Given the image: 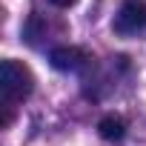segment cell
I'll return each instance as SVG.
<instances>
[{
  "instance_id": "cell-1",
  "label": "cell",
  "mask_w": 146,
  "mask_h": 146,
  "mask_svg": "<svg viewBox=\"0 0 146 146\" xmlns=\"http://www.w3.org/2000/svg\"><path fill=\"white\" fill-rule=\"evenodd\" d=\"M35 92V75L29 72V66H23L20 60H3L0 63V103H3V120L0 126H9L15 117V106L23 103L29 95Z\"/></svg>"
},
{
  "instance_id": "cell-2",
  "label": "cell",
  "mask_w": 146,
  "mask_h": 146,
  "mask_svg": "<svg viewBox=\"0 0 146 146\" xmlns=\"http://www.w3.org/2000/svg\"><path fill=\"white\" fill-rule=\"evenodd\" d=\"M112 29L123 37L129 35H137L146 29V3L143 0H123L115 20H112Z\"/></svg>"
},
{
  "instance_id": "cell-3",
  "label": "cell",
  "mask_w": 146,
  "mask_h": 146,
  "mask_svg": "<svg viewBox=\"0 0 146 146\" xmlns=\"http://www.w3.org/2000/svg\"><path fill=\"white\" fill-rule=\"evenodd\" d=\"M49 60H52V66L57 72H80V69L89 66L92 57L83 49H78V46H57V49H52Z\"/></svg>"
},
{
  "instance_id": "cell-4",
  "label": "cell",
  "mask_w": 146,
  "mask_h": 146,
  "mask_svg": "<svg viewBox=\"0 0 146 146\" xmlns=\"http://www.w3.org/2000/svg\"><path fill=\"white\" fill-rule=\"evenodd\" d=\"M98 129H100V137H103V140H120V137L126 135V120H123L120 115H106V117L98 123Z\"/></svg>"
},
{
  "instance_id": "cell-5",
  "label": "cell",
  "mask_w": 146,
  "mask_h": 146,
  "mask_svg": "<svg viewBox=\"0 0 146 146\" xmlns=\"http://www.w3.org/2000/svg\"><path fill=\"white\" fill-rule=\"evenodd\" d=\"M49 3H54V6H60V9H69V6H75L78 0H49Z\"/></svg>"
}]
</instances>
